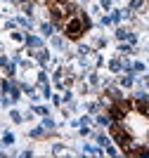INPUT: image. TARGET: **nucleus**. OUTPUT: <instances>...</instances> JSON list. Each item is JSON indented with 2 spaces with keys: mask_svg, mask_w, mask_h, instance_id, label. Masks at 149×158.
I'll return each instance as SVG.
<instances>
[{
  "mask_svg": "<svg viewBox=\"0 0 149 158\" xmlns=\"http://www.w3.org/2000/svg\"><path fill=\"white\" fill-rule=\"evenodd\" d=\"M114 139L130 156H149V106L142 101H123L111 109Z\"/></svg>",
  "mask_w": 149,
  "mask_h": 158,
  "instance_id": "f257e3e1",
  "label": "nucleus"
},
{
  "mask_svg": "<svg viewBox=\"0 0 149 158\" xmlns=\"http://www.w3.org/2000/svg\"><path fill=\"white\" fill-rule=\"evenodd\" d=\"M62 29H64V33L69 35V38H81L83 33L90 29V21L85 14H81V12H71L69 17H66V21L62 24Z\"/></svg>",
  "mask_w": 149,
  "mask_h": 158,
  "instance_id": "f03ea898",
  "label": "nucleus"
},
{
  "mask_svg": "<svg viewBox=\"0 0 149 158\" xmlns=\"http://www.w3.org/2000/svg\"><path fill=\"white\" fill-rule=\"evenodd\" d=\"M47 7H50V14H52L55 24H59V26L66 21V17L73 12V10H71V5H69L66 0H50V2H47Z\"/></svg>",
  "mask_w": 149,
  "mask_h": 158,
  "instance_id": "7ed1b4c3",
  "label": "nucleus"
}]
</instances>
